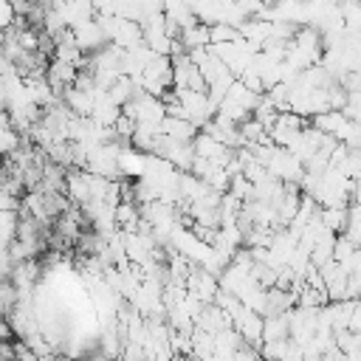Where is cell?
Returning a JSON list of instances; mask_svg holds the SVG:
<instances>
[{
	"instance_id": "obj_1",
	"label": "cell",
	"mask_w": 361,
	"mask_h": 361,
	"mask_svg": "<svg viewBox=\"0 0 361 361\" xmlns=\"http://www.w3.org/2000/svg\"><path fill=\"white\" fill-rule=\"evenodd\" d=\"M240 34L234 31V28H228V25H214L212 31H209V42H220V39H237Z\"/></svg>"
}]
</instances>
